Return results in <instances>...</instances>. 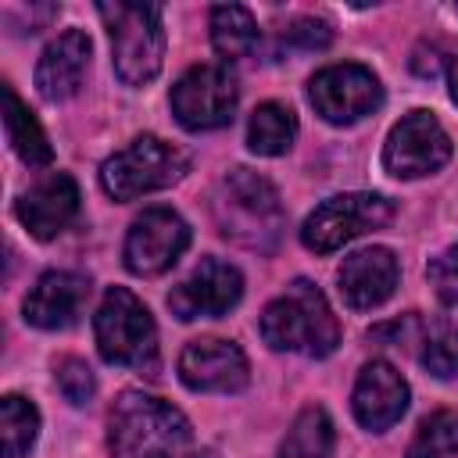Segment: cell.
Returning a JSON list of instances; mask_svg holds the SVG:
<instances>
[{"instance_id":"obj_2","label":"cell","mask_w":458,"mask_h":458,"mask_svg":"<svg viewBox=\"0 0 458 458\" xmlns=\"http://www.w3.org/2000/svg\"><path fill=\"white\" fill-rule=\"evenodd\" d=\"M258 329L272 351H290L308 358H326L340 344V322L326 293L308 279H293L286 293H279L261 311Z\"/></svg>"},{"instance_id":"obj_1","label":"cell","mask_w":458,"mask_h":458,"mask_svg":"<svg viewBox=\"0 0 458 458\" xmlns=\"http://www.w3.org/2000/svg\"><path fill=\"white\" fill-rule=\"evenodd\" d=\"M190 444L186 415L143 390H125L111 404L107 447L111 458H182Z\"/></svg>"},{"instance_id":"obj_24","label":"cell","mask_w":458,"mask_h":458,"mask_svg":"<svg viewBox=\"0 0 458 458\" xmlns=\"http://www.w3.org/2000/svg\"><path fill=\"white\" fill-rule=\"evenodd\" d=\"M454 454H458V411L440 408L419 422L404 458H454Z\"/></svg>"},{"instance_id":"obj_8","label":"cell","mask_w":458,"mask_h":458,"mask_svg":"<svg viewBox=\"0 0 458 458\" xmlns=\"http://www.w3.org/2000/svg\"><path fill=\"white\" fill-rule=\"evenodd\" d=\"M308 100L329 125H354L383 104V86L365 64H329L311 75Z\"/></svg>"},{"instance_id":"obj_21","label":"cell","mask_w":458,"mask_h":458,"mask_svg":"<svg viewBox=\"0 0 458 458\" xmlns=\"http://www.w3.org/2000/svg\"><path fill=\"white\" fill-rule=\"evenodd\" d=\"M211 47L225 61H240L258 47V21L240 4L211 7Z\"/></svg>"},{"instance_id":"obj_31","label":"cell","mask_w":458,"mask_h":458,"mask_svg":"<svg viewBox=\"0 0 458 458\" xmlns=\"http://www.w3.org/2000/svg\"><path fill=\"white\" fill-rule=\"evenodd\" d=\"M454 14H458V4H454Z\"/></svg>"},{"instance_id":"obj_30","label":"cell","mask_w":458,"mask_h":458,"mask_svg":"<svg viewBox=\"0 0 458 458\" xmlns=\"http://www.w3.org/2000/svg\"><path fill=\"white\" fill-rule=\"evenodd\" d=\"M190 458H218L215 451H197V454H190Z\"/></svg>"},{"instance_id":"obj_18","label":"cell","mask_w":458,"mask_h":458,"mask_svg":"<svg viewBox=\"0 0 458 458\" xmlns=\"http://www.w3.org/2000/svg\"><path fill=\"white\" fill-rule=\"evenodd\" d=\"M225 208L243 215L250 233H279V197L268 179L254 175L250 168H233L225 179Z\"/></svg>"},{"instance_id":"obj_3","label":"cell","mask_w":458,"mask_h":458,"mask_svg":"<svg viewBox=\"0 0 458 458\" xmlns=\"http://www.w3.org/2000/svg\"><path fill=\"white\" fill-rule=\"evenodd\" d=\"M107 36H111V64L125 86H147L157 79L165 64V25L161 4H97Z\"/></svg>"},{"instance_id":"obj_19","label":"cell","mask_w":458,"mask_h":458,"mask_svg":"<svg viewBox=\"0 0 458 458\" xmlns=\"http://www.w3.org/2000/svg\"><path fill=\"white\" fill-rule=\"evenodd\" d=\"M279 458H336V429L322 404L297 411L286 440L279 444Z\"/></svg>"},{"instance_id":"obj_12","label":"cell","mask_w":458,"mask_h":458,"mask_svg":"<svg viewBox=\"0 0 458 458\" xmlns=\"http://www.w3.org/2000/svg\"><path fill=\"white\" fill-rule=\"evenodd\" d=\"M179 379L197 394H236L247 386L250 369L233 340L204 336L190 340L179 354Z\"/></svg>"},{"instance_id":"obj_20","label":"cell","mask_w":458,"mask_h":458,"mask_svg":"<svg viewBox=\"0 0 458 458\" xmlns=\"http://www.w3.org/2000/svg\"><path fill=\"white\" fill-rule=\"evenodd\" d=\"M4 125H7V140H11L14 154H18L29 168H39V165H50V161H54V147H50L43 125H39L36 114L18 100L14 86H4Z\"/></svg>"},{"instance_id":"obj_17","label":"cell","mask_w":458,"mask_h":458,"mask_svg":"<svg viewBox=\"0 0 458 458\" xmlns=\"http://www.w3.org/2000/svg\"><path fill=\"white\" fill-rule=\"evenodd\" d=\"M89 293V283L79 276V272H43L36 279V286L25 293V322L36 326V329H64L79 318L82 311V301Z\"/></svg>"},{"instance_id":"obj_10","label":"cell","mask_w":458,"mask_h":458,"mask_svg":"<svg viewBox=\"0 0 458 458\" xmlns=\"http://www.w3.org/2000/svg\"><path fill=\"white\" fill-rule=\"evenodd\" d=\"M186 247H190L186 218L172 208H147L143 215L132 218L122 258L132 276H161L179 261Z\"/></svg>"},{"instance_id":"obj_11","label":"cell","mask_w":458,"mask_h":458,"mask_svg":"<svg viewBox=\"0 0 458 458\" xmlns=\"http://www.w3.org/2000/svg\"><path fill=\"white\" fill-rule=\"evenodd\" d=\"M243 297V276L236 265L222 258H200V265L168 293V308L175 318H218L236 308Z\"/></svg>"},{"instance_id":"obj_4","label":"cell","mask_w":458,"mask_h":458,"mask_svg":"<svg viewBox=\"0 0 458 458\" xmlns=\"http://www.w3.org/2000/svg\"><path fill=\"white\" fill-rule=\"evenodd\" d=\"M97 351L107 365L122 369H154L157 365V329L143 301L125 290L111 286L93 315Z\"/></svg>"},{"instance_id":"obj_27","label":"cell","mask_w":458,"mask_h":458,"mask_svg":"<svg viewBox=\"0 0 458 458\" xmlns=\"http://www.w3.org/2000/svg\"><path fill=\"white\" fill-rule=\"evenodd\" d=\"M329 39H333V29L318 18H293L279 36L286 50H326Z\"/></svg>"},{"instance_id":"obj_22","label":"cell","mask_w":458,"mask_h":458,"mask_svg":"<svg viewBox=\"0 0 458 458\" xmlns=\"http://www.w3.org/2000/svg\"><path fill=\"white\" fill-rule=\"evenodd\" d=\"M293 136H297V118H293V111H290L286 104L268 100V104L254 107V114H250V122H247V147H250L254 154H261V157H279V154L290 150Z\"/></svg>"},{"instance_id":"obj_26","label":"cell","mask_w":458,"mask_h":458,"mask_svg":"<svg viewBox=\"0 0 458 458\" xmlns=\"http://www.w3.org/2000/svg\"><path fill=\"white\" fill-rule=\"evenodd\" d=\"M54 379H57V390L64 394V401H72V404H86L97 390V379L82 358H61Z\"/></svg>"},{"instance_id":"obj_15","label":"cell","mask_w":458,"mask_h":458,"mask_svg":"<svg viewBox=\"0 0 458 458\" xmlns=\"http://www.w3.org/2000/svg\"><path fill=\"white\" fill-rule=\"evenodd\" d=\"M397 258L390 247H365L344 258L336 279H340V297L347 301V308L354 311H369L379 308L383 301H390V293L397 290Z\"/></svg>"},{"instance_id":"obj_25","label":"cell","mask_w":458,"mask_h":458,"mask_svg":"<svg viewBox=\"0 0 458 458\" xmlns=\"http://www.w3.org/2000/svg\"><path fill=\"white\" fill-rule=\"evenodd\" d=\"M422 365L437 379H458V329H437L422 347Z\"/></svg>"},{"instance_id":"obj_5","label":"cell","mask_w":458,"mask_h":458,"mask_svg":"<svg viewBox=\"0 0 458 458\" xmlns=\"http://www.w3.org/2000/svg\"><path fill=\"white\" fill-rule=\"evenodd\" d=\"M186 154L161 136H136L100 165V186L111 200H136L179 182L186 175Z\"/></svg>"},{"instance_id":"obj_23","label":"cell","mask_w":458,"mask_h":458,"mask_svg":"<svg viewBox=\"0 0 458 458\" xmlns=\"http://www.w3.org/2000/svg\"><path fill=\"white\" fill-rule=\"evenodd\" d=\"M39 437V411L32 401L7 394L0 401V444L4 458H25Z\"/></svg>"},{"instance_id":"obj_29","label":"cell","mask_w":458,"mask_h":458,"mask_svg":"<svg viewBox=\"0 0 458 458\" xmlns=\"http://www.w3.org/2000/svg\"><path fill=\"white\" fill-rule=\"evenodd\" d=\"M447 86H451V100L458 104V57H454L451 68H447Z\"/></svg>"},{"instance_id":"obj_16","label":"cell","mask_w":458,"mask_h":458,"mask_svg":"<svg viewBox=\"0 0 458 458\" xmlns=\"http://www.w3.org/2000/svg\"><path fill=\"white\" fill-rule=\"evenodd\" d=\"M89 54H93V43L82 29H64L57 39H50L47 50L39 54V64H36L39 97L50 104L68 100L82 86V75L89 68Z\"/></svg>"},{"instance_id":"obj_9","label":"cell","mask_w":458,"mask_h":458,"mask_svg":"<svg viewBox=\"0 0 458 458\" xmlns=\"http://www.w3.org/2000/svg\"><path fill=\"white\" fill-rule=\"evenodd\" d=\"M451 161V136L433 111H408L383 143V168L397 179L433 175Z\"/></svg>"},{"instance_id":"obj_14","label":"cell","mask_w":458,"mask_h":458,"mask_svg":"<svg viewBox=\"0 0 458 458\" xmlns=\"http://www.w3.org/2000/svg\"><path fill=\"white\" fill-rule=\"evenodd\" d=\"M18 222L36 240H54L79 215V186L68 172H50L18 197Z\"/></svg>"},{"instance_id":"obj_7","label":"cell","mask_w":458,"mask_h":458,"mask_svg":"<svg viewBox=\"0 0 458 458\" xmlns=\"http://www.w3.org/2000/svg\"><path fill=\"white\" fill-rule=\"evenodd\" d=\"M236 100H240V86L225 64H193L175 79V86L168 93L175 122L190 132H208V129L229 125Z\"/></svg>"},{"instance_id":"obj_13","label":"cell","mask_w":458,"mask_h":458,"mask_svg":"<svg viewBox=\"0 0 458 458\" xmlns=\"http://www.w3.org/2000/svg\"><path fill=\"white\" fill-rule=\"evenodd\" d=\"M351 408H354V419L365 429H372V433L390 429L408 411V383H404V376L390 361H379V358L361 365L354 394H351Z\"/></svg>"},{"instance_id":"obj_28","label":"cell","mask_w":458,"mask_h":458,"mask_svg":"<svg viewBox=\"0 0 458 458\" xmlns=\"http://www.w3.org/2000/svg\"><path fill=\"white\" fill-rule=\"evenodd\" d=\"M426 276H429V286L437 290V297H440L444 304L458 308V243L447 247V250H440V254L429 261Z\"/></svg>"},{"instance_id":"obj_6","label":"cell","mask_w":458,"mask_h":458,"mask_svg":"<svg viewBox=\"0 0 458 458\" xmlns=\"http://www.w3.org/2000/svg\"><path fill=\"white\" fill-rule=\"evenodd\" d=\"M394 218V204L383 193H336L326 197L301 225V243L315 254H333L354 236L379 229Z\"/></svg>"}]
</instances>
